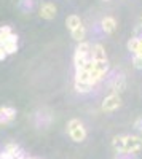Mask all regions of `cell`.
<instances>
[{"mask_svg": "<svg viewBox=\"0 0 142 159\" xmlns=\"http://www.w3.org/2000/svg\"><path fill=\"white\" fill-rule=\"evenodd\" d=\"M67 134H69L72 142L82 143L88 137V130H86L85 124L80 121L78 118H72V119H69V123H67Z\"/></svg>", "mask_w": 142, "mask_h": 159, "instance_id": "obj_1", "label": "cell"}, {"mask_svg": "<svg viewBox=\"0 0 142 159\" xmlns=\"http://www.w3.org/2000/svg\"><path fill=\"white\" fill-rule=\"evenodd\" d=\"M109 73V61H93V69L89 72L91 76V84L96 86L99 81H102Z\"/></svg>", "mask_w": 142, "mask_h": 159, "instance_id": "obj_2", "label": "cell"}, {"mask_svg": "<svg viewBox=\"0 0 142 159\" xmlns=\"http://www.w3.org/2000/svg\"><path fill=\"white\" fill-rule=\"evenodd\" d=\"M142 150V137L139 135H125V147H123V153L128 154H137Z\"/></svg>", "mask_w": 142, "mask_h": 159, "instance_id": "obj_3", "label": "cell"}, {"mask_svg": "<svg viewBox=\"0 0 142 159\" xmlns=\"http://www.w3.org/2000/svg\"><path fill=\"white\" fill-rule=\"evenodd\" d=\"M120 107H121V96L117 94V92H110V94L102 100V105H101L102 111H106V113H112L115 110H118Z\"/></svg>", "mask_w": 142, "mask_h": 159, "instance_id": "obj_4", "label": "cell"}, {"mask_svg": "<svg viewBox=\"0 0 142 159\" xmlns=\"http://www.w3.org/2000/svg\"><path fill=\"white\" fill-rule=\"evenodd\" d=\"M58 15V7L53 3V2H43L38 8V16L42 19H46V21H51L54 19Z\"/></svg>", "mask_w": 142, "mask_h": 159, "instance_id": "obj_5", "label": "cell"}, {"mask_svg": "<svg viewBox=\"0 0 142 159\" xmlns=\"http://www.w3.org/2000/svg\"><path fill=\"white\" fill-rule=\"evenodd\" d=\"M16 118V108L11 105H2L0 107V126H7L15 121Z\"/></svg>", "mask_w": 142, "mask_h": 159, "instance_id": "obj_6", "label": "cell"}, {"mask_svg": "<svg viewBox=\"0 0 142 159\" xmlns=\"http://www.w3.org/2000/svg\"><path fill=\"white\" fill-rule=\"evenodd\" d=\"M22 156V150L18 143H7L5 150L0 153V159H18Z\"/></svg>", "mask_w": 142, "mask_h": 159, "instance_id": "obj_7", "label": "cell"}, {"mask_svg": "<svg viewBox=\"0 0 142 159\" xmlns=\"http://www.w3.org/2000/svg\"><path fill=\"white\" fill-rule=\"evenodd\" d=\"M109 86H110L112 92L121 94V92L126 89V78H125V75H115V76L110 80Z\"/></svg>", "mask_w": 142, "mask_h": 159, "instance_id": "obj_8", "label": "cell"}, {"mask_svg": "<svg viewBox=\"0 0 142 159\" xmlns=\"http://www.w3.org/2000/svg\"><path fill=\"white\" fill-rule=\"evenodd\" d=\"M2 46H3V49H5V52H7V56H10V54H15V52L18 51V35L13 32L5 42L2 43Z\"/></svg>", "mask_w": 142, "mask_h": 159, "instance_id": "obj_9", "label": "cell"}, {"mask_svg": "<svg viewBox=\"0 0 142 159\" xmlns=\"http://www.w3.org/2000/svg\"><path fill=\"white\" fill-rule=\"evenodd\" d=\"M89 57H91V61H107L106 48L102 46L101 43L91 45V52H89Z\"/></svg>", "mask_w": 142, "mask_h": 159, "instance_id": "obj_10", "label": "cell"}, {"mask_svg": "<svg viewBox=\"0 0 142 159\" xmlns=\"http://www.w3.org/2000/svg\"><path fill=\"white\" fill-rule=\"evenodd\" d=\"M101 27L106 34H113L117 29V19L113 16H104L101 19Z\"/></svg>", "mask_w": 142, "mask_h": 159, "instance_id": "obj_11", "label": "cell"}, {"mask_svg": "<svg viewBox=\"0 0 142 159\" xmlns=\"http://www.w3.org/2000/svg\"><path fill=\"white\" fill-rule=\"evenodd\" d=\"M70 35H72V38L75 40L77 43L85 42V38H86V27L83 24H80L78 27H75L73 30H70Z\"/></svg>", "mask_w": 142, "mask_h": 159, "instance_id": "obj_12", "label": "cell"}, {"mask_svg": "<svg viewBox=\"0 0 142 159\" xmlns=\"http://www.w3.org/2000/svg\"><path fill=\"white\" fill-rule=\"evenodd\" d=\"M80 24H83V22H82V18L78 15H69L66 18V27L69 30H73L75 27H78Z\"/></svg>", "mask_w": 142, "mask_h": 159, "instance_id": "obj_13", "label": "cell"}, {"mask_svg": "<svg viewBox=\"0 0 142 159\" xmlns=\"http://www.w3.org/2000/svg\"><path fill=\"white\" fill-rule=\"evenodd\" d=\"M93 84L88 81H75V91L80 92V94H88V92L93 91Z\"/></svg>", "mask_w": 142, "mask_h": 159, "instance_id": "obj_14", "label": "cell"}, {"mask_svg": "<svg viewBox=\"0 0 142 159\" xmlns=\"http://www.w3.org/2000/svg\"><path fill=\"white\" fill-rule=\"evenodd\" d=\"M112 147L117 153H123V147H125V135H115L112 140Z\"/></svg>", "mask_w": 142, "mask_h": 159, "instance_id": "obj_15", "label": "cell"}, {"mask_svg": "<svg viewBox=\"0 0 142 159\" xmlns=\"http://www.w3.org/2000/svg\"><path fill=\"white\" fill-rule=\"evenodd\" d=\"M126 46H128V51H130L131 54H137L139 52V37L136 35V37L130 38L128 43H126Z\"/></svg>", "mask_w": 142, "mask_h": 159, "instance_id": "obj_16", "label": "cell"}, {"mask_svg": "<svg viewBox=\"0 0 142 159\" xmlns=\"http://www.w3.org/2000/svg\"><path fill=\"white\" fill-rule=\"evenodd\" d=\"M34 3H35L34 0H19V2H18V8L22 13H29V11H32Z\"/></svg>", "mask_w": 142, "mask_h": 159, "instance_id": "obj_17", "label": "cell"}, {"mask_svg": "<svg viewBox=\"0 0 142 159\" xmlns=\"http://www.w3.org/2000/svg\"><path fill=\"white\" fill-rule=\"evenodd\" d=\"M11 34H13V29L10 25H0V43H3Z\"/></svg>", "mask_w": 142, "mask_h": 159, "instance_id": "obj_18", "label": "cell"}, {"mask_svg": "<svg viewBox=\"0 0 142 159\" xmlns=\"http://www.w3.org/2000/svg\"><path fill=\"white\" fill-rule=\"evenodd\" d=\"M133 65H134V69L142 70V56H139V54H133Z\"/></svg>", "mask_w": 142, "mask_h": 159, "instance_id": "obj_19", "label": "cell"}, {"mask_svg": "<svg viewBox=\"0 0 142 159\" xmlns=\"http://www.w3.org/2000/svg\"><path fill=\"white\" fill-rule=\"evenodd\" d=\"M5 57H7V52H5V49H3L2 43H0V61H3Z\"/></svg>", "mask_w": 142, "mask_h": 159, "instance_id": "obj_20", "label": "cell"}, {"mask_svg": "<svg viewBox=\"0 0 142 159\" xmlns=\"http://www.w3.org/2000/svg\"><path fill=\"white\" fill-rule=\"evenodd\" d=\"M134 126H136V129H139L140 132H142V118H139L137 121L134 123Z\"/></svg>", "mask_w": 142, "mask_h": 159, "instance_id": "obj_21", "label": "cell"}, {"mask_svg": "<svg viewBox=\"0 0 142 159\" xmlns=\"http://www.w3.org/2000/svg\"><path fill=\"white\" fill-rule=\"evenodd\" d=\"M139 27H142V16H140V24H139Z\"/></svg>", "mask_w": 142, "mask_h": 159, "instance_id": "obj_22", "label": "cell"}, {"mask_svg": "<svg viewBox=\"0 0 142 159\" xmlns=\"http://www.w3.org/2000/svg\"><path fill=\"white\" fill-rule=\"evenodd\" d=\"M104 2H110V0H104Z\"/></svg>", "mask_w": 142, "mask_h": 159, "instance_id": "obj_23", "label": "cell"}]
</instances>
